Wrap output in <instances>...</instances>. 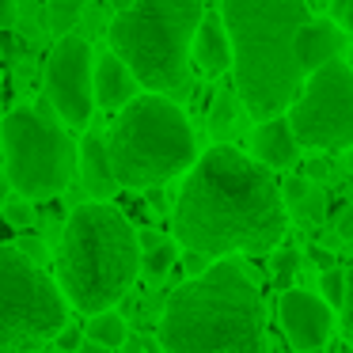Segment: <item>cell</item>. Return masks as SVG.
I'll return each instance as SVG.
<instances>
[{
	"label": "cell",
	"instance_id": "d6a6232c",
	"mask_svg": "<svg viewBox=\"0 0 353 353\" xmlns=\"http://www.w3.org/2000/svg\"><path fill=\"white\" fill-rule=\"evenodd\" d=\"M130 4H133V0H110V8H114V12H122V8H130Z\"/></svg>",
	"mask_w": 353,
	"mask_h": 353
},
{
	"label": "cell",
	"instance_id": "9c48e42d",
	"mask_svg": "<svg viewBox=\"0 0 353 353\" xmlns=\"http://www.w3.org/2000/svg\"><path fill=\"white\" fill-rule=\"evenodd\" d=\"M289 130L300 148H353V72L342 57L307 72L289 103Z\"/></svg>",
	"mask_w": 353,
	"mask_h": 353
},
{
	"label": "cell",
	"instance_id": "6da1fadb",
	"mask_svg": "<svg viewBox=\"0 0 353 353\" xmlns=\"http://www.w3.org/2000/svg\"><path fill=\"white\" fill-rule=\"evenodd\" d=\"M289 232L281 186L270 168L232 145H213L190 163L175 201V239L209 259L270 254Z\"/></svg>",
	"mask_w": 353,
	"mask_h": 353
},
{
	"label": "cell",
	"instance_id": "3957f363",
	"mask_svg": "<svg viewBox=\"0 0 353 353\" xmlns=\"http://www.w3.org/2000/svg\"><path fill=\"white\" fill-rule=\"evenodd\" d=\"M304 0H224L221 23L232 42L236 92L254 122L285 114L304 72L296 65V31L307 23Z\"/></svg>",
	"mask_w": 353,
	"mask_h": 353
},
{
	"label": "cell",
	"instance_id": "8992f818",
	"mask_svg": "<svg viewBox=\"0 0 353 353\" xmlns=\"http://www.w3.org/2000/svg\"><path fill=\"white\" fill-rule=\"evenodd\" d=\"M198 23L201 0H133L114 16L107 39L141 88L156 95H186V61Z\"/></svg>",
	"mask_w": 353,
	"mask_h": 353
},
{
	"label": "cell",
	"instance_id": "d6986e66",
	"mask_svg": "<svg viewBox=\"0 0 353 353\" xmlns=\"http://www.w3.org/2000/svg\"><path fill=\"white\" fill-rule=\"evenodd\" d=\"M319 292H323V300H327L330 307H342V296H345V270H334V266L323 270Z\"/></svg>",
	"mask_w": 353,
	"mask_h": 353
},
{
	"label": "cell",
	"instance_id": "484cf974",
	"mask_svg": "<svg viewBox=\"0 0 353 353\" xmlns=\"http://www.w3.org/2000/svg\"><path fill=\"white\" fill-rule=\"evenodd\" d=\"M16 27V0H0V31Z\"/></svg>",
	"mask_w": 353,
	"mask_h": 353
},
{
	"label": "cell",
	"instance_id": "d4e9b609",
	"mask_svg": "<svg viewBox=\"0 0 353 353\" xmlns=\"http://www.w3.org/2000/svg\"><path fill=\"white\" fill-rule=\"evenodd\" d=\"M281 198L285 201H304L307 198V183H304V179H292V183L281 190Z\"/></svg>",
	"mask_w": 353,
	"mask_h": 353
},
{
	"label": "cell",
	"instance_id": "f1b7e54d",
	"mask_svg": "<svg viewBox=\"0 0 353 353\" xmlns=\"http://www.w3.org/2000/svg\"><path fill=\"white\" fill-rule=\"evenodd\" d=\"M77 353H114V350H107V345H95V342H84Z\"/></svg>",
	"mask_w": 353,
	"mask_h": 353
},
{
	"label": "cell",
	"instance_id": "30bf717a",
	"mask_svg": "<svg viewBox=\"0 0 353 353\" xmlns=\"http://www.w3.org/2000/svg\"><path fill=\"white\" fill-rule=\"evenodd\" d=\"M46 99L54 107V114H61V122H69L72 130H84L92 122L95 92H92V46L80 34H65L54 42L46 57Z\"/></svg>",
	"mask_w": 353,
	"mask_h": 353
},
{
	"label": "cell",
	"instance_id": "5b68a950",
	"mask_svg": "<svg viewBox=\"0 0 353 353\" xmlns=\"http://www.w3.org/2000/svg\"><path fill=\"white\" fill-rule=\"evenodd\" d=\"M103 141L114 183L130 190L163 186L190 171V163L198 160V141L186 114L168 95L156 92L133 95Z\"/></svg>",
	"mask_w": 353,
	"mask_h": 353
},
{
	"label": "cell",
	"instance_id": "4316f807",
	"mask_svg": "<svg viewBox=\"0 0 353 353\" xmlns=\"http://www.w3.org/2000/svg\"><path fill=\"white\" fill-rule=\"evenodd\" d=\"M338 236H342L345 243H353V209H345V213L338 216Z\"/></svg>",
	"mask_w": 353,
	"mask_h": 353
},
{
	"label": "cell",
	"instance_id": "8fae6325",
	"mask_svg": "<svg viewBox=\"0 0 353 353\" xmlns=\"http://www.w3.org/2000/svg\"><path fill=\"white\" fill-rule=\"evenodd\" d=\"M277 312H281L285 338H289V345L296 353L319 350L330 338V330H334V312H330V304L323 296H315V292H307V289H289L281 296V304H277Z\"/></svg>",
	"mask_w": 353,
	"mask_h": 353
},
{
	"label": "cell",
	"instance_id": "4dcf8cb0",
	"mask_svg": "<svg viewBox=\"0 0 353 353\" xmlns=\"http://www.w3.org/2000/svg\"><path fill=\"white\" fill-rule=\"evenodd\" d=\"M4 194H8V179H4V171H0V209H4Z\"/></svg>",
	"mask_w": 353,
	"mask_h": 353
},
{
	"label": "cell",
	"instance_id": "f546056e",
	"mask_svg": "<svg viewBox=\"0 0 353 353\" xmlns=\"http://www.w3.org/2000/svg\"><path fill=\"white\" fill-rule=\"evenodd\" d=\"M342 19H345V27H350V34H353V0L345 4V16H342Z\"/></svg>",
	"mask_w": 353,
	"mask_h": 353
},
{
	"label": "cell",
	"instance_id": "ac0fdd59",
	"mask_svg": "<svg viewBox=\"0 0 353 353\" xmlns=\"http://www.w3.org/2000/svg\"><path fill=\"white\" fill-rule=\"evenodd\" d=\"M141 239V270L145 274H152V277H160V274H168L171 266H175V243H168V239H160V236H137Z\"/></svg>",
	"mask_w": 353,
	"mask_h": 353
},
{
	"label": "cell",
	"instance_id": "277c9868",
	"mask_svg": "<svg viewBox=\"0 0 353 353\" xmlns=\"http://www.w3.org/2000/svg\"><path fill=\"white\" fill-rule=\"evenodd\" d=\"M141 274V239L110 201L77 205L57 247V289L77 312L114 307Z\"/></svg>",
	"mask_w": 353,
	"mask_h": 353
},
{
	"label": "cell",
	"instance_id": "5bb4252c",
	"mask_svg": "<svg viewBox=\"0 0 353 353\" xmlns=\"http://www.w3.org/2000/svg\"><path fill=\"white\" fill-rule=\"evenodd\" d=\"M251 148H254V160H259L262 168H270V171L289 168V163H296V156H300V145H296V137H292V130H289V118H281V114L262 118L259 130H254Z\"/></svg>",
	"mask_w": 353,
	"mask_h": 353
},
{
	"label": "cell",
	"instance_id": "2e32d148",
	"mask_svg": "<svg viewBox=\"0 0 353 353\" xmlns=\"http://www.w3.org/2000/svg\"><path fill=\"white\" fill-rule=\"evenodd\" d=\"M190 50H194V61H198L209 77L232 69V42H228V31H224V23L216 16H209V19L201 16Z\"/></svg>",
	"mask_w": 353,
	"mask_h": 353
},
{
	"label": "cell",
	"instance_id": "e0dca14e",
	"mask_svg": "<svg viewBox=\"0 0 353 353\" xmlns=\"http://www.w3.org/2000/svg\"><path fill=\"white\" fill-rule=\"evenodd\" d=\"M84 338H92L95 345H107V350H118V345L130 342V327L118 312H95L88 315V327H84Z\"/></svg>",
	"mask_w": 353,
	"mask_h": 353
},
{
	"label": "cell",
	"instance_id": "836d02e7",
	"mask_svg": "<svg viewBox=\"0 0 353 353\" xmlns=\"http://www.w3.org/2000/svg\"><path fill=\"white\" fill-rule=\"evenodd\" d=\"M350 168H353V156H350Z\"/></svg>",
	"mask_w": 353,
	"mask_h": 353
},
{
	"label": "cell",
	"instance_id": "1f68e13d",
	"mask_svg": "<svg viewBox=\"0 0 353 353\" xmlns=\"http://www.w3.org/2000/svg\"><path fill=\"white\" fill-rule=\"evenodd\" d=\"M345 4H350V0H330V8H334L338 16H345Z\"/></svg>",
	"mask_w": 353,
	"mask_h": 353
},
{
	"label": "cell",
	"instance_id": "7c38bea8",
	"mask_svg": "<svg viewBox=\"0 0 353 353\" xmlns=\"http://www.w3.org/2000/svg\"><path fill=\"white\" fill-rule=\"evenodd\" d=\"M137 77L130 72V65L107 50V54L95 57V72H92V92H95V107L103 110H122L125 103L137 95Z\"/></svg>",
	"mask_w": 353,
	"mask_h": 353
},
{
	"label": "cell",
	"instance_id": "52a82bcc",
	"mask_svg": "<svg viewBox=\"0 0 353 353\" xmlns=\"http://www.w3.org/2000/svg\"><path fill=\"white\" fill-rule=\"evenodd\" d=\"M69 323L57 281L19 247L0 243V353H31Z\"/></svg>",
	"mask_w": 353,
	"mask_h": 353
},
{
	"label": "cell",
	"instance_id": "ba28073f",
	"mask_svg": "<svg viewBox=\"0 0 353 353\" xmlns=\"http://www.w3.org/2000/svg\"><path fill=\"white\" fill-rule=\"evenodd\" d=\"M4 179L27 201L57 198L77 175V148L50 114L16 107L0 122Z\"/></svg>",
	"mask_w": 353,
	"mask_h": 353
},
{
	"label": "cell",
	"instance_id": "83f0119b",
	"mask_svg": "<svg viewBox=\"0 0 353 353\" xmlns=\"http://www.w3.org/2000/svg\"><path fill=\"white\" fill-rule=\"evenodd\" d=\"M304 175H315V179H323V175H327V168H323L319 160H312V163L304 168Z\"/></svg>",
	"mask_w": 353,
	"mask_h": 353
},
{
	"label": "cell",
	"instance_id": "cb8c5ba5",
	"mask_svg": "<svg viewBox=\"0 0 353 353\" xmlns=\"http://www.w3.org/2000/svg\"><path fill=\"white\" fill-rule=\"evenodd\" d=\"M209 262H213V259H209V254H201V251H186V254H183V270H186L190 277H198L201 270L209 266Z\"/></svg>",
	"mask_w": 353,
	"mask_h": 353
},
{
	"label": "cell",
	"instance_id": "ffe728a7",
	"mask_svg": "<svg viewBox=\"0 0 353 353\" xmlns=\"http://www.w3.org/2000/svg\"><path fill=\"white\" fill-rule=\"evenodd\" d=\"M342 330H345V338L353 342V270H345V296H342Z\"/></svg>",
	"mask_w": 353,
	"mask_h": 353
},
{
	"label": "cell",
	"instance_id": "7402d4cb",
	"mask_svg": "<svg viewBox=\"0 0 353 353\" xmlns=\"http://www.w3.org/2000/svg\"><path fill=\"white\" fill-rule=\"evenodd\" d=\"M296 266H300V254L296 251H277L274 254V277H277V281H289V277L296 274Z\"/></svg>",
	"mask_w": 353,
	"mask_h": 353
},
{
	"label": "cell",
	"instance_id": "9a60e30c",
	"mask_svg": "<svg viewBox=\"0 0 353 353\" xmlns=\"http://www.w3.org/2000/svg\"><path fill=\"white\" fill-rule=\"evenodd\" d=\"M77 168H80V179H84V190L92 194V201H107L118 190L114 171H110V160H107V141L99 133H88L80 141Z\"/></svg>",
	"mask_w": 353,
	"mask_h": 353
},
{
	"label": "cell",
	"instance_id": "603a6c76",
	"mask_svg": "<svg viewBox=\"0 0 353 353\" xmlns=\"http://www.w3.org/2000/svg\"><path fill=\"white\" fill-rule=\"evenodd\" d=\"M0 213L8 216L16 228H27V224H31V201H27V198H23V201H12V205H4Z\"/></svg>",
	"mask_w": 353,
	"mask_h": 353
},
{
	"label": "cell",
	"instance_id": "44dd1931",
	"mask_svg": "<svg viewBox=\"0 0 353 353\" xmlns=\"http://www.w3.org/2000/svg\"><path fill=\"white\" fill-rule=\"evenodd\" d=\"M54 342H57V350H61V353H77L80 345H84V330H80V327H69V323H65V327L54 334Z\"/></svg>",
	"mask_w": 353,
	"mask_h": 353
},
{
	"label": "cell",
	"instance_id": "7a4b0ae2",
	"mask_svg": "<svg viewBox=\"0 0 353 353\" xmlns=\"http://www.w3.org/2000/svg\"><path fill=\"white\" fill-rule=\"evenodd\" d=\"M163 353H266L262 292L236 259H213L168 296Z\"/></svg>",
	"mask_w": 353,
	"mask_h": 353
},
{
	"label": "cell",
	"instance_id": "4fadbf2b",
	"mask_svg": "<svg viewBox=\"0 0 353 353\" xmlns=\"http://www.w3.org/2000/svg\"><path fill=\"white\" fill-rule=\"evenodd\" d=\"M342 50H345V34L338 31L334 23H327V19H307V23L296 31V65H300V72H315L319 65L342 57Z\"/></svg>",
	"mask_w": 353,
	"mask_h": 353
}]
</instances>
